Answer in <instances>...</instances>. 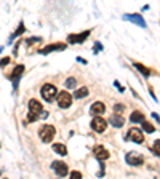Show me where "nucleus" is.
Listing matches in <instances>:
<instances>
[{"instance_id": "obj_1", "label": "nucleus", "mask_w": 160, "mask_h": 179, "mask_svg": "<svg viewBox=\"0 0 160 179\" xmlns=\"http://www.w3.org/2000/svg\"><path fill=\"white\" fill-rule=\"evenodd\" d=\"M54 134H56V130H54V126H51V125H43V126L39 130V136H40V139L43 141V143H51L53 138H54Z\"/></svg>"}, {"instance_id": "obj_2", "label": "nucleus", "mask_w": 160, "mask_h": 179, "mask_svg": "<svg viewBox=\"0 0 160 179\" xmlns=\"http://www.w3.org/2000/svg\"><path fill=\"white\" fill-rule=\"evenodd\" d=\"M40 93H42V98H43L45 101H48V102H50V101L54 99V96H56V93H58V90H56L53 85L46 83V85H43V87H42Z\"/></svg>"}, {"instance_id": "obj_3", "label": "nucleus", "mask_w": 160, "mask_h": 179, "mask_svg": "<svg viewBox=\"0 0 160 179\" xmlns=\"http://www.w3.org/2000/svg\"><path fill=\"white\" fill-rule=\"evenodd\" d=\"M127 163L131 165V166H139V165L144 163V157L138 152H130L127 155Z\"/></svg>"}, {"instance_id": "obj_4", "label": "nucleus", "mask_w": 160, "mask_h": 179, "mask_svg": "<svg viewBox=\"0 0 160 179\" xmlns=\"http://www.w3.org/2000/svg\"><path fill=\"white\" fill-rule=\"evenodd\" d=\"M58 104H59V107H63V109H67V107L72 104V96L69 95L67 91H61L59 95H58Z\"/></svg>"}, {"instance_id": "obj_5", "label": "nucleus", "mask_w": 160, "mask_h": 179, "mask_svg": "<svg viewBox=\"0 0 160 179\" xmlns=\"http://www.w3.org/2000/svg\"><path fill=\"white\" fill-rule=\"evenodd\" d=\"M106 126H107V121L101 117H95L91 120V128L95 131H98V133H102V131L106 130Z\"/></svg>"}, {"instance_id": "obj_6", "label": "nucleus", "mask_w": 160, "mask_h": 179, "mask_svg": "<svg viewBox=\"0 0 160 179\" xmlns=\"http://www.w3.org/2000/svg\"><path fill=\"white\" fill-rule=\"evenodd\" d=\"M128 138H130L131 141H135L136 144H143V143H144V136H143V133H141V130H138L136 126L130 130Z\"/></svg>"}, {"instance_id": "obj_7", "label": "nucleus", "mask_w": 160, "mask_h": 179, "mask_svg": "<svg viewBox=\"0 0 160 179\" xmlns=\"http://www.w3.org/2000/svg\"><path fill=\"white\" fill-rule=\"evenodd\" d=\"M93 154H95V157L98 158V160H107L109 158V150L106 149V147H102V146H95V149H93Z\"/></svg>"}, {"instance_id": "obj_8", "label": "nucleus", "mask_w": 160, "mask_h": 179, "mask_svg": "<svg viewBox=\"0 0 160 179\" xmlns=\"http://www.w3.org/2000/svg\"><path fill=\"white\" fill-rule=\"evenodd\" d=\"M88 35H90V31H85L82 34H72L67 37V40H69V43H82L88 39Z\"/></svg>"}, {"instance_id": "obj_9", "label": "nucleus", "mask_w": 160, "mask_h": 179, "mask_svg": "<svg viewBox=\"0 0 160 179\" xmlns=\"http://www.w3.org/2000/svg\"><path fill=\"white\" fill-rule=\"evenodd\" d=\"M123 18H125V19H128V21H131V23L138 24L139 27H146V21H144V18L141 16V15H125Z\"/></svg>"}, {"instance_id": "obj_10", "label": "nucleus", "mask_w": 160, "mask_h": 179, "mask_svg": "<svg viewBox=\"0 0 160 179\" xmlns=\"http://www.w3.org/2000/svg\"><path fill=\"white\" fill-rule=\"evenodd\" d=\"M51 166H53V169H54V171L58 173L59 176H66V174L69 173V169H67V165H66L64 162H54Z\"/></svg>"}, {"instance_id": "obj_11", "label": "nucleus", "mask_w": 160, "mask_h": 179, "mask_svg": "<svg viewBox=\"0 0 160 179\" xmlns=\"http://www.w3.org/2000/svg\"><path fill=\"white\" fill-rule=\"evenodd\" d=\"M29 110H31V114L39 115V114H42V112H43V107H42V104H40L39 101L31 99V101H29Z\"/></svg>"}, {"instance_id": "obj_12", "label": "nucleus", "mask_w": 160, "mask_h": 179, "mask_svg": "<svg viewBox=\"0 0 160 179\" xmlns=\"http://www.w3.org/2000/svg\"><path fill=\"white\" fill-rule=\"evenodd\" d=\"M104 110H106V106L102 104V102H93V106H91V109H90V112L93 115H101V114H104Z\"/></svg>"}, {"instance_id": "obj_13", "label": "nucleus", "mask_w": 160, "mask_h": 179, "mask_svg": "<svg viewBox=\"0 0 160 179\" xmlns=\"http://www.w3.org/2000/svg\"><path fill=\"white\" fill-rule=\"evenodd\" d=\"M64 48H66V45H64V43H51V45H48V46H45V48H42L40 53H42V54H48L50 51H54V50H64Z\"/></svg>"}, {"instance_id": "obj_14", "label": "nucleus", "mask_w": 160, "mask_h": 179, "mask_svg": "<svg viewBox=\"0 0 160 179\" xmlns=\"http://www.w3.org/2000/svg\"><path fill=\"white\" fill-rule=\"evenodd\" d=\"M109 123H110L112 126H115V128H122V126H123V123H125V120H123V117H122V115L114 114V115L109 118Z\"/></svg>"}, {"instance_id": "obj_15", "label": "nucleus", "mask_w": 160, "mask_h": 179, "mask_svg": "<svg viewBox=\"0 0 160 179\" xmlns=\"http://www.w3.org/2000/svg\"><path fill=\"white\" fill-rule=\"evenodd\" d=\"M130 120L133 121V123H138V121H144V115H143V112H139V110H135L133 114H131Z\"/></svg>"}, {"instance_id": "obj_16", "label": "nucleus", "mask_w": 160, "mask_h": 179, "mask_svg": "<svg viewBox=\"0 0 160 179\" xmlns=\"http://www.w3.org/2000/svg\"><path fill=\"white\" fill-rule=\"evenodd\" d=\"M24 72V66L23 64H19V66H16V67H15V70L11 72V75H10V77H11V80H16L18 77H19V75Z\"/></svg>"}, {"instance_id": "obj_17", "label": "nucleus", "mask_w": 160, "mask_h": 179, "mask_svg": "<svg viewBox=\"0 0 160 179\" xmlns=\"http://www.w3.org/2000/svg\"><path fill=\"white\" fill-rule=\"evenodd\" d=\"M53 150H54V152H58L59 155H67V149H66L64 144H54Z\"/></svg>"}, {"instance_id": "obj_18", "label": "nucleus", "mask_w": 160, "mask_h": 179, "mask_svg": "<svg viewBox=\"0 0 160 179\" xmlns=\"http://www.w3.org/2000/svg\"><path fill=\"white\" fill-rule=\"evenodd\" d=\"M135 67H136V69H138L141 74H143L144 77H149V75H150V70H149L147 67H144V66L141 64V62H135Z\"/></svg>"}, {"instance_id": "obj_19", "label": "nucleus", "mask_w": 160, "mask_h": 179, "mask_svg": "<svg viewBox=\"0 0 160 179\" xmlns=\"http://www.w3.org/2000/svg\"><path fill=\"white\" fill-rule=\"evenodd\" d=\"M75 98H79V99H82V98H85V96H88V88H79L77 91H75V95H74Z\"/></svg>"}, {"instance_id": "obj_20", "label": "nucleus", "mask_w": 160, "mask_h": 179, "mask_svg": "<svg viewBox=\"0 0 160 179\" xmlns=\"http://www.w3.org/2000/svg\"><path fill=\"white\" fill-rule=\"evenodd\" d=\"M143 130L144 131H147V133H154V131H155V128L152 126V123H149V121H143Z\"/></svg>"}, {"instance_id": "obj_21", "label": "nucleus", "mask_w": 160, "mask_h": 179, "mask_svg": "<svg viewBox=\"0 0 160 179\" xmlns=\"http://www.w3.org/2000/svg\"><path fill=\"white\" fill-rule=\"evenodd\" d=\"M152 150H154V152L160 157V139H157L155 141V143H154V146H152Z\"/></svg>"}, {"instance_id": "obj_22", "label": "nucleus", "mask_w": 160, "mask_h": 179, "mask_svg": "<svg viewBox=\"0 0 160 179\" xmlns=\"http://www.w3.org/2000/svg\"><path fill=\"white\" fill-rule=\"evenodd\" d=\"M66 87H67V88H74L75 87V79H67V80H66Z\"/></svg>"}, {"instance_id": "obj_23", "label": "nucleus", "mask_w": 160, "mask_h": 179, "mask_svg": "<svg viewBox=\"0 0 160 179\" xmlns=\"http://www.w3.org/2000/svg\"><path fill=\"white\" fill-rule=\"evenodd\" d=\"M23 32H24V24L21 23V24H19V29H18V31L15 32V35H11V39H15V37H16V35H21Z\"/></svg>"}, {"instance_id": "obj_24", "label": "nucleus", "mask_w": 160, "mask_h": 179, "mask_svg": "<svg viewBox=\"0 0 160 179\" xmlns=\"http://www.w3.org/2000/svg\"><path fill=\"white\" fill-rule=\"evenodd\" d=\"M71 179H82V173L80 171H72L71 173Z\"/></svg>"}, {"instance_id": "obj_25", "label": "nucleus", "mask_w": 160, "mask_h": 179, "mask_svg": "<svg viewBox=\"0 0 160 179\" xmlns=\"http://www.w3.org/2000/svg\"><path fill=\"white\" fill-rule=\"evenodd\" d=\"M123 109H125V107L122 106V104H115V106H114V110H115V114H117V115L120 114V112H123Z\"/></svg>"}, {"instance_id": "obj_26", "label": "nucleus", "mask_w": 160, "mask_h": 179, "mask_svg": "<svg viewBox=\"0 0 160 179\" xmlns=\"http://www.w3.org/2000/svg\"><path fill=\"white\" fill-rule=\"evenodd\" d=\"M8 62H10V58H3L2 61H0V66H6Z\"/></svg>"}, {"instance_id": "obj_27", "label": "nucleus", "mask_w": 160, "mask_h": 179, "mask_svg": "<svg viewBox=\"0 0 160 179\" xmlns=\"http://www.w3.org/2000/svg\"><path fill=\"white\" fill-rule=\"evenodd\" d=\"M37 118H39L37 115H34V114H29V121H35Z\"/></svg>"}, {"instance_id": "obj_28", "label": "nucleus", "mask_w": 160, "mask_h": 179, "mask_svg": "<svg viewBox=\"0 0 160 179\" xmlns=\"http://www.w3.org/2000/svg\"><path fill=\"white\" fill-rule=\"evenodd\" d=\"M114 85H115V87H117V88H119V91H120V93H122V91H123V87H122V85H120V83H119V82H115V83H114Z\"/></svg>"}, {"instance_id": "obj_29", "label": "nucleus", "mask_w": 160, "mask_h": 179, "mask_svg": "<svg viewBox=\"0 0 160 179\" xmlns=\"http://www.w3.org/2000/svg\"><path fill=\"white\" fill-rule=\"evenodd\" d=\"M152 117H154V118H155V120H158V121H160V117H158V115H157V114H152Z\"/></svg>"}]
</instances>
